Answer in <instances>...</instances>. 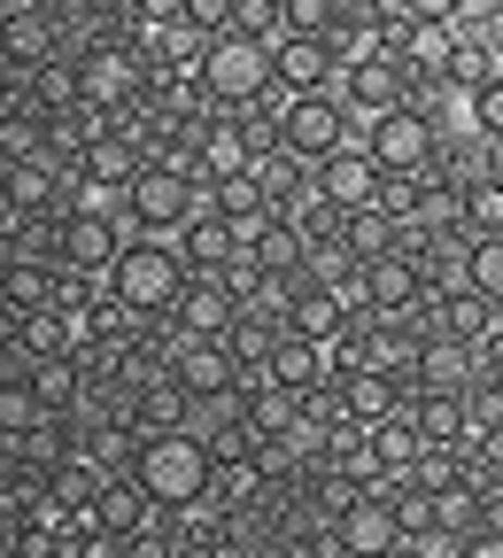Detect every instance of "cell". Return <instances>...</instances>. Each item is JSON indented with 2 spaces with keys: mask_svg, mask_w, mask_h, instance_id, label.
Listing matches in <instances>:
<instances>
[{
  "mask_svg": "<svg viewBox=\"0 0 503 558\" xmlns=\"http://www.w3.org/2000/svg\"><path fill=\"white\" fill-rule=\"evenodd\" d=\"M333 550L348 558H395L403 550V520H395V488H356L333 520Z\"/></svg>",
  "mask_w": 503,
  "mask_h": 558,
  "instance_id": "52a82bcc",
  "label": "cell"
},
{
  "mask_svg": "<svg viewBox=\"0 0 503 558\" xmlns=\"http://www.w3.org/2000/svg\"><path fill=\"white\" fill-rule=\"evenodd\" d=\"M286 326L310 333V341H341V333H348V311H341L333 288H318V279H295V288H286Z\"/></svg>",
  "mask_w": 503,
  "mask_h": 558,
  "instance_id": "d6986e66",
  "label": "cell"
},
{
  "mask_svg": "<svg viewBox=\"0 0 503 558\" xmlns=\"http://www.w3.org/2000/svg\"><path fill=\"white\" fill-rule=\"evenodd\" d=\"M171 380L194 396V411H225L233 396H241V357L225 341H201V333H186V349H179V365H171Z\"/></svg>",
  "mask_w": 503,
  "mask_h": 558,
  "instance_id": "9c48e42d",
  "label": "cell"
},
{
  "mask_svg": "<svg viewBox=\"0 0 503 558\" xmlns=\"http://www.w3.org/2000/svg\"><path fill=\"white\" fill-rule=\"evenodd\" d=\"M465 117H473V132H488V140H503V78H488V86H473V94H465Z\"/></svg>",
  "mask_w": 503,
  "mask_h": 558,
  "instance_id": "f1b7e54d",
  "label": "cell"
},
{
  "mask_svg": "<svg viewBox=\"0 0 503 558\" xmlns=\"http://www.w3.org/2000/svg\"><path fill=\"white\" fill-rule=\"evenodd\" d=\"M179 248H186V264H194L201 279H225V271H233V264L248 256L241 226H233V218H218V209H209V202L194 209V226L179 233Z\"/></svg>",
  "mask_w": 503,
  "mask_h": 558,
  "instance_id": "9a60e30c",
  "label": "cell"
},
{
  "mask_svg": "<svg viewBox=\"0 0 503 558\" xmlns=\"http://www.w3.org/2000/svg\"><path fill=\"white\" fill-rule=\"evenodd\" d=\"M333 16H341V0H286V32H333Z\"/></svg>",
  "mask_w": 503,
  "mask_h": 558,
  "instance_id": "4dcf8cb0",
  "label": "cell"
},
{
  "mask_svg": "<svg viewBox=\"0 0 503 558\" xmlns=\"http://www.w3.org/2000/svg\"><path fill=\"white\" fill-rule=\"evenodd\" d=\"M457 558H503V535H473V543H457Z\"/></svg>",
  "mask_w": 503,
  "mask_h": 558,
  "instance_id": "d6a6232c",
  "label": "cell"
},
{
  "mask_svg": "<svg viewBox=\"0 0 503 558\" xmlns=\"http://www.w3.org/2000/svg\"><path fill=\"white\" fill-rule=\"evenodd\" d=\"M356 124V109L341 101V86H326V94H286L279 101V140H286V148H295V156H333V148H348V132Z\"/></svg>",
  "mask_w": 503,
  "mask_h": 558,
  "instance_id": "8992f818",
  "label": "cell"
},
{
  "mask_svg": "<svg viewBox=\"0 0 503 558\" xmlns=\"http://www.w3.org/2000/svg\"><path fill=\"white\" fill-rule=\"evenodd\" d=\"M473 295H488V303L503 311V233L473 241Z\"/></svg>",
  "mask_w": 503,
  "mask_h": 558,
  "instance_id": "83f0119b",
  "label": "cell"
},
{
  "mask_svg": "<svg viewBox=\"0 0 503 558\" xmlns=\"http://www.w3.org/2000/svg\"><path fill=\"white\" fill-rule=\"evenodd\" d=\"M209 209H218V218H233V226H241V241H248V226H256V218H271V194H263V179H256V171H241V179H218V186H209Z\"/></svg>",
  "mask_w": 503,
  "mask_h": 558,
  "instance_id": "603a6c76",
  "label": "cell"
},
{
  "mask_svg": "<svg viewBox=\"0 0 503 558\" xmlns=\"http://www.w3.org/2000/svg\"><path fill=\"white\" fill-rule=\"evenodd\" d=\"M209 202V186L194 179V171H179V163H148L132 179V194L116 202V218H124V233H148V241H179L186 226H194V209Z\"/></svg>",
  "mask_w": 503,
  "mask_h": 558,
  "instance_id": "277c9868",
  "label": "cell"
},
{
  "mask_svg": "<svg viewBox=\"0 0 503 558\" xmlns=\"http://www.w3.org/2000/svg\"><path fill=\"white\" fill-rule=\"evenodd\" d=\"M434 326H442V333H457V341H488V333L503 326V311H495L488 295H473V288H465V295L434 303Z\"/></svg>",
  "mask_w": 503,
  "mask_h": 558,
  "instance_id": "cb8c5ba5",
  "label": "cell"
},
{
  "mask_svg": "<svg viewBox=\"0 0 503 558\" xmlns=\"http://www.w3.org/2000/svg\"><path fill=\"white\" fill-rule=\"evenodd\" d=\"M318 558H348V550H318Z\"/></svg>",
  "mask_w": 503,
  "mask_h": 558,
  "instance_id": "e575fe53",
  "label": "cell"
},
{
  "mask_svg": "<svg viewBox=\"0 0 503 558\" xmlns=\"http://www.w3.org/2000/svg\"><path fill=\"white\" fill-rule=\"evenodd\" d=\"M318 194H326L333 209H372V202L388 194V171L372 163V148H365V140H348V148L318 156Z\"/></svg>",
  "mask_w": 503,
  "mask_h": 558,
  "instance_id": "8fae6325",
  "label": "cell"
},
{
  "mask_svg": "<svg viewBox=\"0 0 503 558\" xmlns=\"http://www.w3.org/2000/svg\"><path fill=\"white\" fill-rule=\"evenodd\" d=\"M341 101L372 124V117H388V109H410L418 86H410V70H403L395 54H365V62H348V70H341Z\"/></svg>",
  "mask_w": 503,
  "mask_h": 558,
  "instance_id": "30bf717a",
  "label": "cell"
},
{
  "mask_svg": "<svg viewBox=\"0 0 503 558\" xmlns=\"http://www.w3.org/2000/svg\"><path fill=\"white\" fill-rule=\"evenodd\" d=\"M473 9H503V0H473Z\"/></svg>",
  "mask_w": 503,
  "mask_h": 558,
  "instance_id": "836d02e7",
  "label": "cell"
},
{
  "mask_svg": "<svg viewBox=\"0 0 503 558\" xmlns=\"http://www.w3.org/2000/svg\"><path fill=\"white\" fill-rule=\"evenodd\" d=\"M124 218H109V209H70V218L54 226V264H70V271H94V279H109L116 271V256H124Z\"/></svg>",
  "mask_w": 503,
  "mask_h": 558,
  "instance_id": "ba28073f",
  "label": "cell"
},
{
  "mask_svg": "<svg viewBox=\"0 0 503 558\" xmlns=\"http://www.w3.org/2000/svg\"><path fill=\"white\" fill-rule=\"evenodd\" d=\"M365 435H372V450H380V465H388V488L418 473L426 435H418V418H410V411H403V418H388V427H365Z\"/></svg>",
  "mask_w": 503,
  "mask_h": 558,
  "instance_id": "7402d4cb",
  "label": "cell"
},
{
  "mask_svg": "<svg viewBox=\"0 0 503 558\" xmlns=\"http://www.w3.org/2000/svg\"><path fill=\"white\" fill-rule=\"evenodd\" d=\"M365 148H372V163H380L388 179H426V171L442 163L450 132L410 101V109H388V117H372V124H365Z\"/></svg>",
  "mask_w": 503,
  "mask_h": 558,
  "instance_id": "5b68a950",
  "label": "cell"
},
{
  "mask_svg": "<svg viewBox=\"0 0 503 558\" xmlns=\"http://www.w3.org/2000/svg\"><path fill=\"white\" fill-rule=\"evenodd\" d=\"M54 54V24L39 9H9V24H0V62H16V70H39Z\"/></svg>",
  "mask_w": 503,
  "mask_h": 558,
  "instance_id": "44dd1931",
  "label": "cell"
},
{
  "mask_svg": "<svg viewBox=\"0 0 503 558\" xmlns=\"http://www.w3.org/2000/svg\"><path fill=\"white\" fill-rule=\"evenodd\" d=\"M86 520H94V527H109V535H124V543H132V535H139V527H148V520H156V497H148V488H139V481H132V473H109V488H101V505H94V512H86Z\"/></svg>",
  "mask_w": 503,
  "mask_h": 558,
  "instance_id": "ffe728a7",
  "label": "cell"
},
{
  "mask_svg": "<svg viewBox=\"0 0 503 558\" xmlns=\"http://www.w3.org/2000/svg\"><path fill=\"white\" fill-rule=\"evenodd\" d=\"M186 279H194V264H186V248H179V241H148V233H132V241H124V256H116V271H109V295H116L132 318H171V311H179V295H186Z\"/></svg>",
  "mask_w": 503,
  "mask_h": 558,
  "instance_id": "3957f363",
  "label": "cell"
},
{
  "mask_svg": "<svg viewBox=\"0 0 503 558\" xmlns=\"http://www.w3.org/2000/svg\"><path fill=\"white\" fill-rule=\"evenodd\" d=\"M465 233L473 241L503 233V179H465Z\"/></svg>",
  "mask_w": 503,
  "mask_h": 558,
  "instance_id": "d4e9b609",
  "label": "cell"
},
{
  "mask_svg": "<svg viewBox=\"0 0 503 558\" xmlns=\"http://www.w3.org/2000/svg\"><path fill=\"white\" fill-rule=\"evenodd\" d=\"M201 94H209V109H233V117L279 101V94H286V86H279V47H271V39H248V32L209 39V54H201Z\"/></svg>",
  "mask_w": 503,
  "mask_h": 558,
  "instance_id": "7a4b0ae2",
  "label": "cell"
},
{
  "mask_svg": "<svg viewBox=\"0 0 503 558\" xmlns=\"http://www.w3.org/2000/svg\"><path fill=\"white\" fill-rule=\"evenodd\" d=\"M233 32H248V39H286V0H241L233 9Z\"/></svg>",
  "mask_w": 503,
  "mask_h": 558,
  "instance_id": "4316f807",
  "label": "cell"
},
{
  "mask_svg": "<svg viewBox=\"0 0 503 558\" xmlns=\"http://www.w3.org/2000/svg\"><path fill=\"white\" fill-rule=\"evenodd\" d=\"M263 380H279V388H318V380H333V357H326V341H310V333H295V326H279V341L263 349Z\"/></svg>",
  "mask_w": 503,
  "mask_h": 558,
  "instance_id": "e0dca14e",
  "label": "cell"
},
{
  "mask_svg": "<svg viewBox=\"0 0 503 558\" xmlns=\"http://www.w3.org/2000/svg\"><path fill=\"white\" fill-rule=\"evenodd\" d=\"M233 318H241V295L225 288V279H186V295H179V311H171V326L179 333H201V341H225L233 333Z\"/></svg>",
  "mask_w": 503,
  "mask_h": 558,
  "instance_id": "2e32d148",
  "label": "cell"
},
{
  "mask_svg": "<svg viewBox=\"0 0 503 558\" xmlns=\"http://www.w3.org/2000/svg\"><path fill=\"white\" fill-rule=\"evenodd\" d=\"M233 9H241V0H179V16H186L201 39H225V32H233Z\"/></svg>",
  "mask_w": 503,
  "mask_h": 558,
  "instance_id": "f546056e",
  "label": "cell"
},
{
  "mask_svg": "<svg viewBox=\"0 0 503 558\" xmlns=\"http://www.w3.org/2000/svg\"><path fill=\"white\" fill-rule=\"evenodd\" d=\"M410 380L403 373H388V365H365V373H348L341 380V403H348V427H388V418H403L410 411Z\"/></svg>",
  "mask_w": 503,
  "mask_h": 558,
  "instance_id": "7c38bea8",
  "label": "cell"
},
{
  "mask_svg": "<svg viewBox=\"0 0 503 558\" xmlns=\"http://www.w3.org/2000/svg\"><path fill=\"white\" fill-rule=\"evenodd\" d=\"M403 16H418V24H465L473 0H403Z\"/></svg>",
  "mask_w": 503,
  "mask_h": 558,
  "instance_id": "1f68e13d",
  "label": "cell"
},
{
  "mask_svg": "<svg viewBox=\"0 0 503 558\" xmlns=\"http://www.w3.org/2000/svg\"><path fill=\"white\" fill-rule=\"evenodd\" d=\"M473 380H480V349L434 326V333H426V349H418V365H410V388H450V396H473Z\"/></svg>",
  "mask_w": 503,
  "mask_h": 558,
  "instance_id": "5bb4252c",
  "label": "cell"
},
{
  "mask_svg": "<svg viewBox=\"0 0 503 558\" xmlns=\"http://www.w3.org/2000/svg\"><path fill=\"white\" fill-rule=\"evenodd\" d=\"M410 418H418L426 450H465V442H473V396H450V388H418V396H410Z\"/></svg>",
  "mask_w": 503,
  "mask_h": 558,
  "instance_id": "ac0fdd59",
  "label": "cell"
},
{
  "mask_svg": "<svg viewBox=\"0 0 503 558\" xmlns=\"http://www.w3.org/2000/svg\"><path fill=\"white\" fill-rule=\"evenodd\" d=\"M139 488L156 497V512H194L209 505V481H218V450H209L201 427H179V435H148L124 465Z\"/></svg>",
  "mask_w": 503,
  "mask_h": 558,
  "instance_id": "6da1fadb",
  "label": "cell"
},
{
  "mask_svg": "<svg viewBox=\"0 0 503 558\" xmlns=\"http://www.w3.org/2000/svg\"><path fill=\"white\" fill-rule=\"evenodd\" d=\"M39 396H32V380H0V435H32L39 427Z\"/></svg>",
  "mask_w": 503,
  "mask_h": 558,
  "instance_id": "484cf974",
  "label": "cell"
},
{
  "mask_svg": "<svg viewBox=\"0 0 503 558\" xmlns=\"http://www.w3.org/2000/svg\"><path fill=\"white\" fill-rule=\"evenodd\" d=\"M341 47L333 39H318V32H286L279 39V86L286 94H326V86H341Z\"/></svg>",
  "mask_w": 503,
  "mask_h": 558,
  "instance_id": "4fadbf2b",
  "label": "cell"
}]
</instances>
